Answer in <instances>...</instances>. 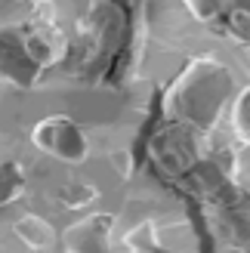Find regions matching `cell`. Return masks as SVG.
<instances>
[{
	"mask_svg": "<svg viewBox=\"0 0 250 253\" xmlns=\"http://www.w3.org/2000/svg\"><path fill=\"white\" fill-rule=\"evenodd\" d=\"M232 78L229 68H222L213 59H195L189 68L179 74V81L173 84L167 96V111L173 118H179L185 126H213L222 105L229 99Z\"/></svg>",
	"mask_w": 250,
	"mask_h": 253,
	"instance_id": "obj_1",
	"label": "cell"
},
{
	"mask_svg": "<svg viewBox=\"0 0 250 253\" xmlns=\"http://www.w3.org/2000/svg\"><path fill=\"white\" fill-rule=\"evenodd\" d=\"M16 235H19V241L28 244L31 250H46V247H53V241H56L53 225H49L43 216H34V213H28V216H22L16 222Z\"/></svg>",
	"mask_w": 250,
	"mask_h": 253,
	"instance_id": "obj_6",
	"label": "cell"
},
{
	"mask_svg": "<svg viewBox=\"0 0 250 253\" xmlns=\"http://www.w3.org/2000/svg\"><path fill=\"white\" fill-rule=\"evenodd\" d=\"M93 198H96V192H93L90 185H68L65 192L59 195V201L65 207H83L86 201H93Z\"/></svg>",
	"mask_w": 250,
	"mask_h": 253,
	"instance_id": "obj_10",
	"label": "cell"
},
{
	"mask_svg": "<svg viewBox=\"0 0 250 253\" xmlns=\"http://www.w3.org/2000/svg\"><path fill=\"white\" fill-rule=\"evenodd\" d=\"M232 124H235V130H238L244 139H250V90H244L238 96V102H235V108H232Z\"/></svg>",
	"mask_w": 250,
	"mask_h": 253,
	"instance_id": "obj_9",
	"label": "cell"
},
{
	"mask_svg": "<svg viewBox=\"0 0 250 253\" xmlns=\"http://www.w3.org/2000/svg\"><path fill=\"white\" fill-rule=\"evenodd\" d=\"M46 34L28 28H0V81L19 90L34 86L41 71L53 62Z\"/></svg>",
	"mask_w": 250,
	"mask_h": 253,
	"instance_id": "obj_2",
	"label": "cell"
},
{
	"mask_svg": "<svg viewBox=\"0 0 250 253\" xmlns=\"http://www.w3.org/2000/svg\"><path fill=\"white\" fill-rule=\"evenodd\" d=\"M108 229L111 216H86L74 222L65 232V250L68 253H108Z\"/></svg>",
	"mask_w": 250,
	"mask_h": 253,
	"instance_id": "obj_5",
	"label": "cell"
},
{
	"mask_svg": "<svg viewBox=\"0 0 250 253\" xmlns=\"http://www.w3.org/2000/svg\"><path fill=\"white\" fill-rule=\"evenodd\" d=\"M192 6L201 12V16H213V12H219L222 0H192Z\"/></svg>",
	"mask_w": 250,
	"mask_h": 253,
	"instance_id": "obj_11",
	"label": "cell"
},
{
	"mask_svg": "<svg viewBox=\"0 0 250 253\" xmlns=\"http://www.w3.org/2000/svg\"><path fill=\"white\" fill-rule=\"evenodd\" d=\"M152 158L161 164L164 170L170 173H182V170H192L195 161H198V151H195V136H192V126H173V130L161 133L155 139V148H152Z\"/></svg>",
	"mask_w": 250,
	"mask_h": 253,
	"instance_id": "obj_4",
	"label": "cell"
},
{
	"mask_svg": "<svg viewBox=\"0 0 250 253\" xmlns=\"http://www.w3.org/2000/svg\"><path fill=\"white\" fill-rule=\"evenodd\" d=\"M28 192V176L19 161H0V207H9Z\"/></svg>",
	"mask_w": 250,
	"mask_h": 253,
	"instance_id": "obj_7",
	"label": "cell"
},
{
	"mask_svg": "<svg viewBox=\"0 0 250 253\" xmlns=\"http://www.w3.org/2000/svg\"><path fill=\"white\" fill-rule=\"evenodd\" d=\"M31 142L43 155H53L65 164H81L86 158V151H90L83 130L65 115H49L43 121H37L31 126Z\"/></svg>",
	"mask_w": 250,
	"mask_h": 253,
	"instance_id": "obj_3",
	"label": "cell"
},
{
	"mask_svg": "<svg viewBox=\"0 0 250 253\" xmlns=\"http://www.w3.org/2000/svg\"><path fill=\"white\" fill-rule=\"evenodd\" d=\"M31 0H0V28H25Z\"/></svg>",
	"mask_w": 250,
	"mask_h": 253,
	"instance_id": "obj_8",
	"label": "cell"
}]
</instances>
